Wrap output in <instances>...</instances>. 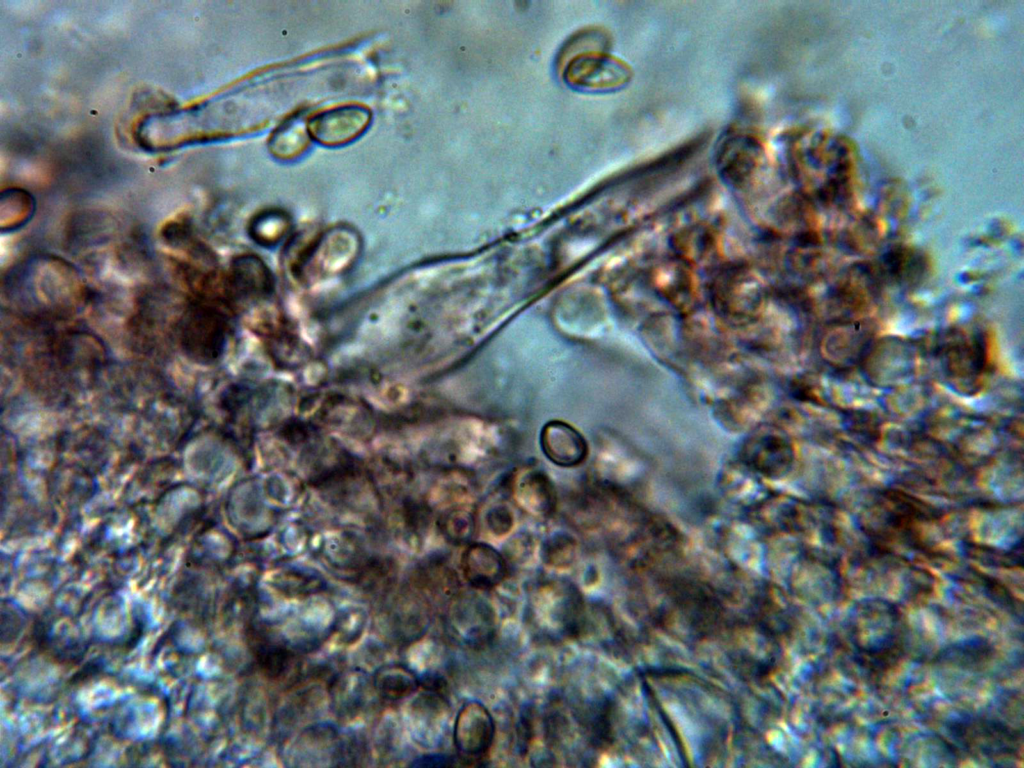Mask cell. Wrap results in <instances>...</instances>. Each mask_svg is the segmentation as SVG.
Masks as SVG:
<instances>
[{
	"instance_id": "cell-14",
	"label": "cell",
	"mask_w": 1024,
	"mask_h": 768,
	"mask_svg": "<svg viewBox=\"0 0 1024 768\" xmlns=\"http://www.w3.org/2000/svg\"><path fill=\"white\" fill-rule=\"evenodd\" d=\"M443 535L454 544H463L470 540L474 522L472 516L462 510L449 512L440 524Z\"/></svg>"
},
{
	"instance_id": "cell-10",
	"label": "cell",
	"mask_w": 1024,
	"mask_h": 768,
	"mask_svg": "<svg viewBox=\"0 0 1024 768\" xmlns=\"http://www.w3.org/2000/svg\"><path fill=\"white\" fill-rule=\"evenodd\" d=\"M310 140L308 121L301 117H294L285 121L273 132L268 147L274 157L291 160L307 150Z\"/></svg>"
},
{
	"instance_id": "cell-16",
	"label": "cell",
	"mask_w": 1024,
	"mask_h": 768,
	"mask_svg": "<svg viewBox=\"0 0 1024 768\" xmlns=\"http://www.w3.org/2000/svg\"><path fill=\"white\" fill-rule=\"evenodd\" d=\"M531 720H532V717H531L530 709H528V710H526L522 714L521 720H520V725H519V728H518L519 743L524 745L523 751L526 750V745L529 743L530 738L532 737L531 736L532 735V723H531ZM522 745H521V747H522Z\"/></svg>"
},
{
	"instance_id": "cell-7",
	"label": "cell",
	"mask_w": 1024,
	"mask_h": 768,
	"mask_svg": "<svg viewBox=\"0 0 1024 768\" xmlns=\"http://www.w3.org/2000/svg\"><path fill=\"white\" fill-rule=\"evenodd\" d=\"M449 616L454 634L466 644L481 645L493 635L494 614L481 599H458Z\"/></svg>"
},
{
	"instance_id": "cell-13",
	"label": "cell",
	"mask_w": 1024,
	"mask_h": 768,
	"mask_svg": "<svg viewBox=\"0 0 1024 768\" xmlns=\"http://www.w3.org/2000/svg\"><path fill=\"white\" fill-rule=\"evenodd\" d=\"M255 657L260 669L269 678L282 676L292 662V653L287 648L269 642L257 645Z\"/></svg>"
},
{
	"instance_id": "cell-3",
	"label": "cell",
	"mask_w": 1024,
	"mask_h": 768,
	"mask_svg": "<svg viewBox=\"0 0 1024 768\" xmlns=\"http://www.w3.org/2000/svg\"><path fill=\"white\" fill-rule=\"evenodd\" d=\"M741 458L758 473L777 478L786 474L794 458L790 441L776 429H763L751 435L743 444Z\"/></svg>"
},
{
	"instance_id": "cell-11",
	"label": "cell",
	"mask_w": 1024,
	"mask_h": 768,
	"mask_svg": "<svg viewBox=\"0 0 1024 768\" xmlns=\"http://www.w3.org/2000/svg\"><path fill=\"white\" fill-rule=\"evenodd\" d=\"M376 688L385 699L397 701L412 694L418 685L416 678L402 668H389L378 673Z\"/></svg>"
},
{
	"instance_id": "cell-9",
	"label": "cell",
	"mask_w": 1024,
	"mask_h": 768,
	"mask_svg": "<svg viewBox=\"0 0 1024 768\" xmlns=\"http://www.w3.org/2000/svg\"><path fill=\"white\" fill-rule=\"evenodd\" d=\"M515 497L523 509L536 516L551 514L556 504L552 482L537 470L527 471L517 479Z\"/></svg>"
},
{
	"instance_id": "cell-2",
	"label": "cell",
	"mask_w": 1024,
	"mask_h": 768,
	"mask_svg": "<svg viewBox=\"0 0 1024 768\" xmlns=\"http://www.w3.org/2000/svg\"><path fill=\"white\" fill-rule=\"evenodd\" d=\"M370 123L371 112L368 108L349 104L316 114L308 120V129L315 141L334 147L354 141Z\"/></svg>"
},
{
	"instance_id": "cell-1",
	"label": "cell",
	"mask_w": 1024,
	"mask_h": 768,
	"mask_svg": "<svg viewBox=\"0 0 1024 768\" xmlns=\"http://www.w3.org/2000/svg\"><path fill=\"white\" fill-rule=\"evenodd\" d=\"M537 612L552 632L577 637L582 628L583 605L580 593L570 583L556 582L539 591Z\"/></svg>"
},
{
	"instance_id": "cell-12",
	"label": "cell",
	"mask_w": 1024,
	"mask_h": 768,
	"mask_svg": "<svg viewBox=\"0 0 1024 768\" xmlns=\"http://www.w3.org/2000/svg\"><path fill=\"white\" fill-rule=\"evenodd\" d=\"M576 549L577 543L572 536L566 533H556L543 542L541 558L548 566L568 567L575 559Z\"/></svg>"
},
{
	"instance_id": "cell-17",
	"label": "cell",
	"mask_w": 1024,
	"mask_h": 768,
	"mask_svg": "<svg viewBox=\"0 0 1024 768\" xmlns=\"http://www.w3.org/2000/svg\"><path fill=\"white\" fill-rule=\"evenodd\" d=\"M413 765L416 766H453V759L444 755H429L418 759Z\"/></svg>"
},
{
	"instance_id": "cell-4",
	"label": "cell",
	"mask_w": 1024,
	"mask_h": 768,
	"mask_svg": "<svg viewBox=\"0 0 1024 768\" xmlns=\"http://www.w3.org/2000/svg\"><path fill=\"white\" fill-rule=\"evenodd\" d=\"M218 315L210 308L194 305L181 324V345L184 352L197 361L214 359L220 351L223 329Z\"/></svg>"
},
{
	"instance_id": "cell-6",
	"label": "cell",
	"mask_w": 1024,
	"mask_h": 768,
	"mask_svg": "<svg viewBox=\"0 0 1024 768\" xmlns=\"http://www.w3.org/2000/svg\"><path fill=\"white\" fill-rule=\"evenodd\" d=\"M539 442L545 457L560 467L580 465L588 454L584 436L572 425L559 420L542 427Z\"/></svg>"
},
{
	"instance_id": "cell-5",
	"label": "cell",
	"mask_w": 1024,
	"mask_h": 768,
	"mask_svg": "<svg viewBox=\"0 0 1024 768\" xmlns=\"http://www.w3.org/2000/svg\"><path fill=\"white\" fill-rule=\"evenodd\" d=\"M495 733L493 718L478 701H469L459 710L454 725V744L463 760H475L488 752Z\"/></svg>"
},
{
	"instance_id": "cell-15",
	"label": "cell",
	"mask_w": 1024,
	"mask_h": 768,
	"mask_svg": "<svg viewBox=\"0 0 1024 768\" xmlns=\"http://www.w3.org/2000/svg\"><path fill=\"white\" fill-rule=\"evenodd\" d=\"M487 525L495 535H505L513 526L512 514L504 506L494 507L487 514Z\"/></svg>"
},
{
	"instance_id": "cell-8",
	"label": "cell",
	"mask_w": 1024,
	"mask_h": 768,
	"mask_svg": "<svg viewBox=\"0 0 1024 768\" xmlns=\"http://www.w3.org/2000/svg\"><path fill=\"white\" fill-rule=\"evenodd\" d=\"M461 568L467 582L476 589L488 590L505 577L504 557L486 543H472L462 554Z\"/></svg>"
}]
</instances>
